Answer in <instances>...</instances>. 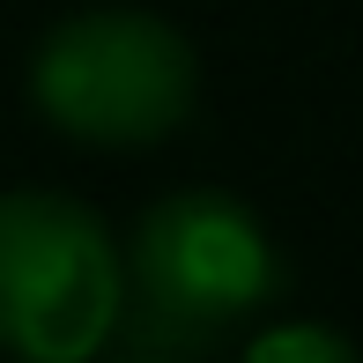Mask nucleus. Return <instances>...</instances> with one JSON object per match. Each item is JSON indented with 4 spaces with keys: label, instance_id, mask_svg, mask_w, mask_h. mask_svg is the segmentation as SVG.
Wrapping results in <instances>:
<instances>
[{
    "label": "nucleus",
    "instance_id": "obj_5",
    "mask_svg": "<svg viewBox=\"0 0 363 363\" xmlns=\"http://www.w3.org/2000/svg\"><path fill=\"white\" fill-rule=\"evenodd\" d=\"M126 363H186V356H178V349H134Z\"/></svg>",
    "mask_w": 363,
    "mask_h": 363
},
{
    "label": "nucleus",
    "instance_id": "obj_3",
    "mask_svg": "<svg viewBox=\"0 0 363 363\" xmlns=\"http://www.w3.org/2000/svg\"><path fill=\"white\" fill-rule=\"evenodd\" d=\"M126 259L111 223L60 186L0 193V356L96 363L119 341Z\"/></svg>",
    "mask_w": 363,
    "mask_h": 363
},
{
    "label": "nucleus",
    "instance_id": "obj_2",
    "mask_svg": "<svg viewBox=\"0 0 363 363\" xmlns=\"http://www.w3.org/2000/svg\"><path fill=\"white\" fill-rule=\"evenodd\" d=\"M30 104L82 148H156L201 104V52L156 8H82L38 38Z\"/></svg>",
    "mask_w": 363,
    "mask_h": 363
},
{
    "label": "nucleus",
    "instance_id": "obj_4",
    "mask_svg": "<svg viewBox=\"0 0 363 363\" xmlns=\"http://www.w3.org/2000/svg\"><path fill=\"white\" fill-rule=\"evenodd\" d=\"M238 363H363V356H356V341L341 334V326H326V319H274V326H259V334L245 341Z\"/></svg>",
    "mask_w": 363,
    "mask_h": 363
},
{
    "label": "nucleus",
    "instance_id": "obj_1",
    "mask_svg": "<svg viewBox=\"0 0 363 363\" xmlns=\"http://www.w3.org/2000/svg\"><path fill=\"white\" fill-rule=\"evenodd\" d=\"M126 259V311L119 334L134 349H208L238 334L252 311H267L289 289V267L274 252L267 223L223 186H178L134 216L119 245Z\"/></svg>",
    "mask_w": 363,
    "mask_h": 363
}]
</instances>
